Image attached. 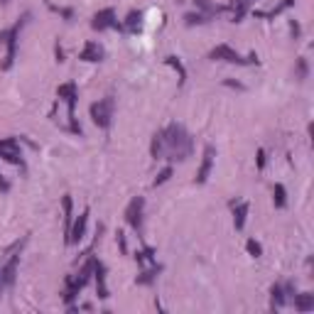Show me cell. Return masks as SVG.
<instances>
[{"label": "cell", "instance_id": "obj_1", "mask_svg": "<svg viewBox=\"0 0 314 314\" xmlns=\"http://www.w3.org/2000/svg\"><path fill=\"white\" fill-rule=\"evenodd\" d=\"M162 140H165V157L167 160H180L182 162L191 155L194 140L182 123H169L167 128H162Z\"/></svg>", "mask_w": 314, "mask_h": 314}, {"label": "cell", "instance_id": "obj_2", "mask_svg": "<svg viewBox=\"0 0 314 314\" xmlns=\"http://www.w3.org/2000/svg\"><path fill=\"white\" fill-rule=\"evenodd\" d=\"M56 96L62 99V101L67 103V113H69V130L71 133L81 135V128L76 125V99H78V91H76V84H62L59 89H56Z\"/></svg>", "mask_w": 314, "mask_h": 314}, {"label": "cell", "instance_id": "obj_3", "mask_svg": "<svg viewBox=\"0 0 314 314\" xmlns=\"http://www.w3.org/2000/svg\"><path fill=\"white\" fill-rule=\"evenodd\" d=\"M113 108H115V103H113L111 96L101 99L99 103H91V121L99 125L101 130H108L113 123Z\"/></svg>", "mask_w": 314, "mask_h": 314}, {"label": "cell", "instance_id": "obj_4", "mask_svg": "<svg viewBox=\"0 0 314 314\" xmlns=\"http://www.w3.org/2000/svg\"><path fill=\"white\" fill-rule=\"evenodd\" d=\"M209 56H211L213 62H228V64H258V54H256V52L248 56V59H243L233 47H228V45L213 47L211 52H209Z\"/></svg>", "mask_w": 314, "mask_h": 314}, {"label": "cell", "instance_id": "obj_5", "mask_svg": "<svg viewBox=\"0 0 314 314\" xmlns=\"http://www.w3.org/2000/svg\"><path fill=\"white\" fill-rule=\"evenodd\" d=\"M292 295H295V282H278V285H272L270 287V300H272V309H280L285 304L292 300Z\"/></svg>", "mask_w": 314, "mask_h": 314}, {"label": "cell", "instance_id": "obj_6", "mask_svg": "<svg viewBox=\"0 0 314 314\" xmlns=\"http://www.w3.org/2000/svg\"><path fill=\"white\" fill-rule=\"evenodd\" d=\"M143 211H145V199H143V197L130 199L128 209H125V219H128V224L133 226L138 233L143 231Z\"/></svg>", "mask_w": 314, "mask_h": 314}, {"label": "cell", "instance_id": "obj_7", "mask_svg": "<svg viewBox=\"0 0 314 314\" xmlns=\"http://www.w3.org/2000/svg\"><path fill=\"white\" fill-rule=\"evenodd\" d=\"M91 27L99 30V32L108 30V27H118V15H115V10H113V8H103V10H99L96 15H93V20H91Z\"/></svg>", "mask_w": 314, "mask_h": 314}, {"label": "cell", "instance_id": "obj_8", "mask_svg": "<svg viewBox=\"0 0 314 314\" xmlns=\"http://www.w3.org/2000/svg\"><path fill=\"white\" fill-rule=\"evenodd\" d=\"M213 157H216V150L211 145L204 147V160H202V167L197 172V184H204V182L209 180V172L213 167Z\"/></svg>", "mask_w": 314, "mask_h": 314}, {"label": "cell", "instance_id": "obj_9", "mask_svg": "<svg viewBox=\"0 0 314 314\" xmlns=\"http://www.w3.org/2000/svg\"><path fill=\"white\" fill-rule=\"evenodd\" d=\"M86 224H89V211H84L76 219V221L71 224V231H69L67 246H74V243H78V241L84 238V233H86Z\"/></svg>", "mask_w": 314, "mask_h": 314}, {"label": "cell", "instance_id": "obj_10", "mask_svg": "<svg viewBox=\"0 0 314 314\" xmlns=\"http://www.w3.org/2000/svg\"><path fill=\"white\" fill-rule=\"evenodd\" d=\"M93 278H96V290L101 300H108V282H106V265L101 260H93Z\"/></svg>", "mask_w": 314, "mask_h": 314}, {"label": "cell", "instance_id": "obj_11", "mask_svg": "<svg viewBox=\"0 0 314 314\" xmlns=\"http://www.w3.org/2000/svg\"><path fill=\"white\" fill-rule=\"evenodd\" d=\"M81 62H101L103 59V47L99 42H86L84 49H81V54H78Z\"/></svg>", "mask_w": 314, "mask_h": 314}, {"label": "cell", "instance_id": "obj_12", "mask_svg": "<svg viewBox=\"0 0 314 314\" xmlns=\"http://www.w3.org/2000/svg\"><path fill=\"white\" fill-rule=\"evenodd\" d=\"M290 302L295 304V309H297V312H312V309H314V295H309V292L292 295Z\"/></svg>", "mask_w": 314, "mask_h": 314}, {"label": "cell", "instance_id": "obj_13", "mask_svg": "<svg viewBox=\"0 0 314 314\" xmlns=\"http://www.w3.org/2000/svg\"><path fill=\"white\" fill-rule=\"evenodd\" d=\"M233 206V224H235V231H243L246 226V219H248V202H238V204H231Z\"/></svg>", "mask_w": 314, "mask_h": 314}, {"label": "cell", "instance_id": "obj_14", "mask_svg": "<svg viewBox=\"0 0 314 314\" xmlns=\"http://www.w3.org/2000/svg\"><path fill=\"white\" fill-rule=\"evenodd\" d=\"M17 263H20V256H12L5 265H3V280H5V287H10L12 282H15V275H17Z\"/></svg>", "mask_w": 314, "mask_h": 314}, {"label": "cell", "instance_id": "obj_15", "mask_svg": "<svg viewBox=\"0 0 314 314\" xmlns=\"http://www.w3.org/2000/svg\"><path fill=\"white\" fill-rule=\"evenodd\" d=\"M62 209H64V235H67V241H69V231H71V209H74L69 194L62 197Z\"/></svg>", "mask_w": 314, "mask_h": 314}, {"label": "cell", "instance_id": "obj_16", "mask_svg": "<svg viewBox=\"0 0 314 314\" xmlns=\"http://www.w3.org/2000/svg\"><path fill=\"white\" fill-rule=\"evenodd\" d=\"M162 272V265H152V268L143 270L140 275H138V285H152L157 280V275Z\"/></svg>", "mask_w": 314, "mask_h": 314}, {"label": "cell", "instance_id": "obj_17", "mask_svg": "<svg viewBox=\"0 0 314 314\" xmlns=\"http://www.w3.org/2000/svg\"><path fill=\"white\" fill-rule=\"evenodd\" d=\"M140 27H143V12L130 10L128 12V20H125V30H128V32H138Z\"/></svg>", "mask_w": 314, "mask_h": 314}, {"label": "cell", "instance_id": "obj_18", "mask_svg": "<svg viewBox=\"0 0 314 314\" xmlns=\"http://www.w3.org/2000/svg\"><path fill=\"white\" fill-rule=\"evenodd\" d=\"M150 152L155 160H162L165 157V140H162V130L152 135V145H150Z\"/></svg>", "mask_w": 314, "mask_h": 314}, {"label": "cell", "instance_id": "obj_19", "mask_svg": "<svg viewBox=\"0 0 314 314\" xmlns=\"http://www.w3.org/2000/svg\"><path fill=\"white\" fill-rule=\"evenodd\" d=\"M194 5L199 8V12H204L206 17H213V15H219V12L224 10V8H219V5H213L209 0H194Z\"/></svg>", "mask_w": 314, "mask_h": 314}, {"label": "cell", "instance_id": "obj_20", "mask_svg": "<svg viewBox=\"0 0 314 314\" xmlns=\"http://www.w3.org/2000/svg\"><path fill=\"white\" fill-rule=\"evenodd\" d=\"M248 5L250 0H231V8H233V23H241L243 15L248 12Z\"/></svg>", "mask_w": 314, "mask_h": 314}, {"label": "cell", "instance_id": "obj_21", "mask_svg": "<svg viewBox=\"0 0 314 314\" xmlns=\"http://www.w3.org/2000/svg\"><path fill=\"white\" fill-rule=\"evenodd\" d=\"M272 202H275L278 209H285V206H287V191H285L282 184H275V189H272Z\"/></svg>", "mask_w": 314, "mask_h": 314}, {"label": "cell", "instance_id": "obj_22", "mask_svg": "<svg viewBox=\"0 0 314 314\" xmlns=\"http://www.w3.org/2000/svg\"><path fill=\"white\" fill-rule=\"evenodd\" d=\"M152 256H155V250H152L150 246H145L143 250H140V253H138V256H135V260H138V263H140V265L145 268L147 263H152Z\"/></svg>", "mask_w": 314, "mask_h": 314}, {"label": "cell", "instance_id": "obj_23", "mask_svg": "<svg viewBox=\"0 0 314 314\" xmlns=\"http://www.w3.org/2000/svg\"><path fill=\"white\" fill-rule=\"evenodd\" d=\"M184 20H187V25H204V23H209V17H206V15H204V12H189V15H187V17H184Z\"/></svg>", "mask_w": 314, "mask_h": 314}, {"label": "cell", "instance_id": "obj_24", "mask_svg": "<svg viewBox=\"0 0 314 314\" xmlns=\"http://www.w3.org/2000/svg\"><path fill=\"white\" fill-rule=\"evenodd\" d=\"M167 64H169V67L177 69V74H180V81L184 84V78H187V71H184V67H182L180 59H177V56H167Z\"/></svg>", "mask_w": 314, "mask_h": 314}, {"label": "cell", "instance_id": "obj_25", "mask_svg": "<svg viewBox=\"0 0 314 314\" xmlns=\"http://www.w3.org/2000/svg\"><path fill=\"white\" fill-rule=\"evenodd\" d=\"M307 74H309L307 59H304V56H300V59H297V78H300V81H304V78H307Z\"/></svg>", "mask_w": 314, "mask_h": 314}, {"label": "cell", "instance_id": "obj_26", "mask_svg": "<svg viewBox=\"0 0 314 314\" xmlns=\"http://www.w3.org/2000/svg\"><path fill=\"white\" fill-rule=\"evenodd\" d=\"M246 250L253 256V258H260V256H263V248H260V243H258V241H253V238L246 243Z\"/></svg>", "mask_w": 314, "mask_h": 314}, {"label": "cell", "instance_id": "obj_27", "mask_svg": "<svg viewBox=\"0 0 314 314\" xmlns=\"http://www.w3.org/2000/svg\"><path fill=\"white\" fill-rule=\"evenodd\" d=\"M169 177H172V167H165V169H162V172H160V174L155 177V187H160V184H165V182H167Z\"/></svg>", "mask_w": 314, "mask_h": 314}, {"label": "cell", "instance_id": "obj_28", "mask_svg": "<svg viewBox=\"0 0 314 314\" xmlns=\"http://www.w3.org/2000/svg\"><path fill=\"white\" fill-rule=\"evenodd\" d=\"M290 27H292V34H295V40H300V34H302V30H300V25H297L295 20H292Z\"/></svg>", "mask_w": 314, "mask_h": 314}, {"label": "cell", "instance_id": "obj_29", "mask_svg": "<svg viewBox=\"0 0 314 314\" xmlns=\"http://www.w3.org/2000/svg\"><path fill=\"white\" fill-rule=\"evenodd\" d=\"M265 167V150H258V169Z\"/></svg>", "mask_w": 314, "mask_h": 314}, {"label": "cell", "instance_id": "obj_30", "mask_svg": "<svg viewBox=\"0 0 314 314\" xmlns=\"http://www.w3.org/2000/svg\"><path fill=\"white\" fill-rule=\"evenodd\" d=\"M0 189H3V191H8V189H10V187H8V182L3 180V177H0Z\"/></svg>", "mask_w": 314, "mask_h": 314}, {"label": "cell", "instance_id": "obj_31", "mask_svg": "<svg viewBox=\"0 0 314 314\" xmlns=\"http://www.w3.org/2000/svg\"><path fill=\"white\" fill-rule=\"evenodd\" d=\"M3 287H5V280H3V270H0V292H3Z\"/></svg>", "mask_w": 314, "mask_h": 314}]
</instances>
